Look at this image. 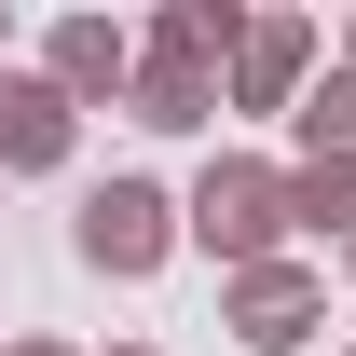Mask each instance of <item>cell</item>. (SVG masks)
Instances as JSON below:
<instances>
[{
    "label": "cell",
    "mask_w": 356,
    "mask_h": 356,
    "mask_svg": "<svg viewBox=\"0 0 356 356\" xmlns=\"http://www.w3.org/2000/svg\"><path fill=\"white\" fill-rule=\"evenodd\" d=\"M220 329L247 356H302L315 329H329V288H315V261H261V274H220Z\"/></svg>",
    "instance_id": "cell-3"
},
{
    "label": "cell",
    "mask_w": 356,
    "mask_h": 356,
    "mask_svg": "<svg viewBox=\"0 0 356 356\" xmlns=\"http://www.w3.org/2000/svg\"><path fill=\"white\" fill-rule=\"evenodd\" d=\"M288 124H302V165H356V55H343V69H315Z\"/></svg>",
    "instance_id": "cell-9"
},
{
    "label": "cell",
    "mask_w": 356,
    "mask_h": 356,
    "mask_svg": "<svg viewBox=\"0 0 356 356\" xmlns=\"http://www.w3.org/2000/svg\"><path fill=\"white\" fill-rule=\"evenodd\" d=\"M0 69H14V14H0Z\"/></svg>",
    "instance_id": "cell-12"
},
{
    "label": "cell",
    "mask_w": 356,
    "mask_h": 356,
    "mask_svg": "<svg viewBox=\"0 0 356 356\" xmlns=\"http://www.w3.org/2000/svg\"><path fill=\"white\" fill-rule=\"evenodd\" d=\"M42 83L69 96V110L124 96L137 83V28H124V14H55V28H42Z\"/></svg>",
    "instance_id": "cell-4"
},
{
    "label": "cell",
    "mask_w": 356,
    "mask_h": 356,
    "mask_svg": "<svg viewBox=\"0 0 356 356\" xmlns=\"http://www.w3.org/2000/svg\"><path fill=\"white\" fill-rule=\"evenodd\" d=\"M69 247H83V274H110V288L165 274L178 261V192H165V178H96L83 220H69Z\"/></svg>",
    "instance_id": "cell-2"
},
{
    "label": "cell",
    "mask_w": 356,
    "mask_h": 356,
    "mask_svg": "<svg viewBox=\"0 0 356 356\" xmlns=\"http://www.w3.org/2000/svg\"><path fill=\"white\" fill-rule=\"evenodd\" d=\"M124 356H151V343H124Z\"/></svg>",
    "instance_id": "cell-13"
},
{
    "label": "cell",
    "mask_w": 356,
    "mask_h": 356,
    "mask_svg": "<svg viewBox=\"0 0 356 356\" xmlns=\"http://www.w3.org/2000/svg\"><path fill=\"white\" fill-rule=\"evenodd\" d=\"M0 356H69V343H0Z\"/></svg>",
    "instance_id": "cell-11"
},
{
    "label": "cell",
    "mask_w": 356,
    "mask_h": 356,
    "mask_svg": "<svg viewBox=\"0 0 356 356\" xmlns=\"http://www.w3.org/2000/svg\"><path fill=\"white\" fill-rule=\"evenodd\" d=\"M343 261H356V247H343Z\"/></svg>",
    "instance_id": "cell-14"
},
{
    "label": "cell",
    "mask_w": 356,
    "mask_h": 356,
    "mask_svg": "<svg viewBox=\"0 0 356 356\" xmlns=\"http://www.w3.org/2000/svg\"><path fill=\"white\" fill-rule=\"evenodd\" d=\"M178 247H206L220 274L288 261V165H247V151H220V165L178 192Z\"/></svg>",
    "instance_id": "cell-1"
},
{
    "label": "cell",
    "mask_w": 356,
    "mask_h": 356,
    "mask_svg": "<svg viewBox=\"0 0 356 356\" xmlns=\"http://www.w3.org/2000/svg\"><path fill=\"white\" fill-rule=\"evenodd\" d=\"M124 110H137L151 137H192V124H220V69H192V55H137Z\"/></svg>",
    "instance_id": "cell-7"
},
{
    "label": "cell",
    "mask_w": 356,
    "mask_h": 356,
    "mask_svg": "<svg viewBox=\"0 0 356 356\" xmlns=\"http://www.w3.org/2000/svg\"><path fill=\"white\" fill-rule=\"evenodd\" d=\"M151 55H192V69H220V83H233L247 14H233V0H165V14H151Z\"/></svg>",
    "instance_id": "cell-8"
},
{
    "label": "cell",
    "mask_w": 356,
    "mask_h": 356,
    "mask_svg": "<svg viewBox=\"0 0 356 356\" xmlns=\"http://www.w3.org/2000/svg\"><path fill=\"white\" fill-rule=\"evenodd\" d=\"M302 83H315V14H247L233 110H302Z\"/></svg>",
    "instance_id": "cell-6"
},
{
    "label": "cell",
    "mask_w": 356,
    "mask_h": 356,
    "mask_svg": "<svg viewBox=\"0 0 356 356\" xmlns=\"http://www.w3.org/2000/svg\"><path fill=\"white\" fill-rule=\"evenodd\" d=\"M69 137H83V110H69L42 69H0V178H55Z\"/></svg>",
    "instance_id": "cell-5"
},
{
    "label": "cell",
    "mask_w": 356,
    "mask_h": 356,
    "mask_svg": "<svg viewBox=\"0 0 356 356\" xmlns=\"http://www.w3.org/2000/svg\"><path fill=\"white\" fill-rule=\"evenodd\" d=\"M288 233H343L356 247V165H288Z\"/></svg>",
    "instance_id": "cell-10"
}]
</instances>
